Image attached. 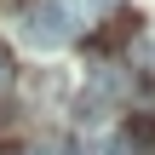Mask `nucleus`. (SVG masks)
Instances as JSON below:
<instances>
[{
	"label": "nucleus",
	"mask_w": 155,
	"mask_h": 155,
	"mask_svg": "<svg viewBox=\"0 0 155 155\" xmlns=\"http://www.w3.org/2000/svg\"><path fill=\"white\" fill-rule=\"evenodd\" d=\"M132 35H138V17H132V12H115V17H109V29H98V35H92V46H121V40H132Z\"/></svg>",
	"instance_id": "obj_2"
},
{
	"label": "nucleus",
	"mask_w": 155,
	"mask_h": 155,
	"mask_svg": "<svg viewBox=\"0 0 155 155\" xmlns=\"http://www.w3.org/2000/svg\"><path fill=\"white\" fill-rule=\"evenodd\" d=\"M75 35H81V6H75V0H35V6L23 12V40L40 46V52L69 46Z\"/></svg>",
	"instance_id": "obj_1"
},
{
	"label": "nucleus",
	"mask_w": 155,
	"mask_h": 155,
	"mask_svg": "<svg viewBox=\"0 0 155 155\" xmlns=\"http://www.w3.org/2000/svg\"><path fill=\"white\" fill-rule=\"evenodd\" d=\"M104 155H138V144H132V138H127V132H115V138H109V144H104Z\"/></svg>",
	"instance_id": "obj_3"
}]
</instances>
